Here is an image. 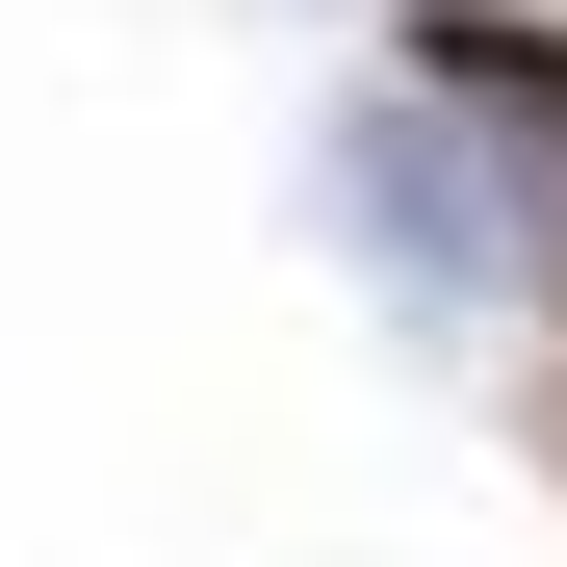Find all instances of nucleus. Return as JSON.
Returning a JSON list of instances; mask_svg holds the SVG:
<instances>
[{
	"label": "nucleus",
	"mask_w": 567,
	"mask_h": 567,
	"mask_svg": "<svg viewBox=\"0 0 567 567\" xmlns=\"http://www.w3.org/2000/svg\"><path fill=\"white\" fill-rule=\"evenodd\" d=\"M413 78H439V104H491L516 155H567V27H516V0H439V27H413Z\"/></svg>",
	"instance_id": "1"
},
{
	"label": "nucleus",
	"mask_w": 567,
	"mask_h": 567,
	"mask_svg": "<svg viewBox=\"0 0 567 567\" xmlns=\"http://www.w3.org/2000/svg\"><path fill=\"white\" fill-rule=\"evenodd\" d=\"M336 207H361V233H413L439 284H491V207H464V155H439V130H388V104H361V155H336Z\"/></svg>",
	"instance_id": "2"
}]
</instances>
